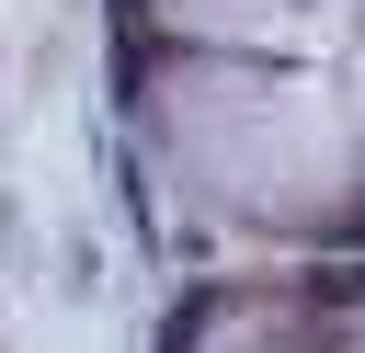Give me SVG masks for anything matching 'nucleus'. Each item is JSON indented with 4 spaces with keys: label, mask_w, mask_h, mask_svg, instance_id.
I'll use <instances>...</instances> for the list:
<instances>
[{
    "label": "nucleus",
    "mask_w": 365,
    "mask_h": 353,
    "mask_svg": "<svg viewBox=\"0 0 365 353\" xmlns=\"http://www.w3.org/2000/svg\"><path fill=\"white\" fill-rule=\"evenodd\" d=\"M274 11H285V0H217V11H205V23H228V34H262V23H274Z\"/></svg>",
    "instance_id": "1"
}]
</instances>
